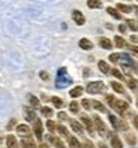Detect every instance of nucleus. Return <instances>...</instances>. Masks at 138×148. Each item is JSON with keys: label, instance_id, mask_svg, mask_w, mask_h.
<instances>
[{"label": "nucleus", "instance_id": "nucleus-1", "mask_svg": "<svg viewBox=\"0 0 138 148\" xmlns=\"http://www.w3.org/2000/svg\"><path fill=\"white\" fill-rule=\"evenodd\" d=\"M69 84H72V78L68 75L66 69H65V67L59 69V72H57V79H56L57 88H65V87H68Z\"/></svg>", "mask_w": 138, "mask_h": 148}, {"label": "nucleus", "instance_id": "nucleus-2", "mask_svg": "<svg viewBox=\"0 0 138 148\" xmlns=\"http://www.w3.org/2000/svg\"><path fill=\"white\" fill-rule=\"evenodd\" d=\"M111 108H113L117 114H120L122 117H125L128 112H129V105H128V102L125 100H120V99H116L113 102V105H111Z\"/></svg>", "mask_w": 138, "mask_h": 148}, {"label": "nucleus", "instance_id": "nucleus-3", "mask_svg": "<svg viewBox=\"0 0 138 148\" xmlns=\"http://www.w3.org/2000/svg\"><path fill=\"white\" fill-rule=\"evenodd\" d=\"M104 88H105V84H104L102 81H93V82H89L87 87H86L87 93H90V94H99L101 91H104Z\"/></svg>", "mask_w": 138, "mask_h": 148}, {"label": "nucleus", "instance_id": "nucleus-4", "mask_svg": "<svg viewBox=\"0 0 138 148\" xmlns=\"http://www.w3.org/2000/svg\"><path fill=\"white\" fill-rule=\"evenodd\" d=\"M93 124H95V127H96V130L99 132L101 136H107L108 135L107 133V126H105V123L102 121V118L99 115H95L93 117Z\"/></svg>", "mask_w": 138, "mask_h": 148}, {"label": "nucleus", "instance_id": "nucleus-5", "mask_svg": "<svg viewBox=\"0 0 138 148\" xmlns=\"http://www.w3.org/2000/svg\"><path fill=\"white\" fill-rule=\"evenodd\" d=\"M33 133L36 135V138L39 139H42V135H44V129H42V123H41V120L39 118H36L33 121Z\"/></svg>", "mask_w": 138, "mask_h": 148}, {"label": "nucleus", "instance_id": "nucleus-6", "mask_svg": "<svg viewBox=\"0 0 138 148\" xmlns=\"http://www.w3.org/2000/svg\"><path fill=\"white\" fill-rule=\"evenodd\" d=\"M80 118H81V123L84 124L86 130H87V132H89L90 135H93V133H95V127H93V123H92V120H90V118H89L87 115H84V114H83V115H81Z\"/></svg>", "mask_w": 138, "mask_h": 148}, {"label": "nucleus", "instance_id": "nucleus-7", "mask_svg": "<svg viewBox=\"0 0 138 148\" xmlns=\"http://www.w3.org/2000/svg\"><path fill=\"white\" fill-rule=\"evenodd\" d=\"M47 141H48L50 144H53L56 148H66L65 144L62 142V139L57 138V136H54V135H48V136H47Z\"/></svg>", "mask_w": 138, "mask_h": 148}, {"label": "nucleus", "instance_id": "nucleus-8", "mask_svg": "<svg viewBox=\"0 0 138 148\" xmlns=\"http://www.w3.org/2000/svg\"><path fill=\"white\" fill-rule=\"evenodd\" d=\"M24 117H26V120H27V121H30V123H33V121L38 118L32 106H26L24 108Z\"/></svg>", "mask_w": 138, "mask_h": 148}, {"label": "nucleus", "instance_id": "nucleus-9", "mask_svg": "<svg viewBox=\"0 0 138 148\" xmlns=\"http://www.w3.org/2000/svg\"><path fill=\"white\" fill-rule=\"evenodd\" d=\"M72 20L78 24V25H83L84 23H86V18H84V15L78 11V9H75V11H72Z\"/></svg>", "mask_w": 138, "mask_h": 148}, {"label": "nucleus", "instance_id": "nucleus-10", "mask_svg": "<svg viewBox=\"0 0 138 148\" xmlns=\"http://www.w3.org/2000/svg\"><path fill=\"white\" fill-rule=\"evenodd\" d=\"M17 133L21 135L23 138H26V136L30 135V127L27 124H18L17 126Z\"/></svg>", "mask_w": 138, "mask_h": 148}, {"label": "nucleus", "instance_id": "nucleus-11", "mask_svg": "<svg viewBox=\"0 0 138 148\" xmlns=\"http://www.w3.org/2000/svg\"><path fill=\"white\" fill-rule=\"evenodd\" d=\"M78 45H80V48H81V49H84V51H90V49L93 48V43H92V40H89L87 38H83V39H80Z\"/></svg>", "mask_w": 138, "mask_h": 148}, {"label": "nucleus", "instance_id": "nucleus-12", "mask_svg": "<svg viewBox=\"0 0 138 148\" xmlns=\"http://www.w3.org/2000/svg\"><path fill=\"white\" fill-rule=\"evenodd\" d=\"M6 147L8 148H18V141L14 135H8L6 136Z\"/></svg>", "mask_w": 138, "mask_h": 148}, {"label": "nucleus", "instance_id": "nucleus-13", "mask_svg": "<svg viewBox=\"0 0 138 148\" xmlns=\"http://www.w3.org/2000/svg\"><path fill=\"white\" fill-rule=\"evenodd\" d=\"M111 147L113 148H123V142L116 133L111 135Z\"/></svg>", "mask_w": 138, "mask_h": 148}, {"label": "nucleus", "instance_id": "nucleus-14", "mask_svg": "<svg viewBox=\"0 0 138 148\" xmlns=\"http://www.w3.org/2000/svg\"><path fill=\"white\" fill-rule=\"evenodd\" d=\"M21 147L23 148H36V144H34V141L32 138H23V141H21Z\"/></svg>", "mask_w": 138, "mask_h": 148}, {"label": "nucleus", "instance_id": "nucleus-15", "mask_svg": "<svg viewBox=\"0 0 138 148\" xmlns=\"http://www.w3.org/2000/svg\"><path fill=\"white\" fill-rule=\"evenodd\" d=\"M68 142H69V148H83V144L75 136H69L68 138Z\"/></svg>", "mask_w": 138, "mask_h": 148}, {"label": "nucleus", "instance_id": "nucleus-16", "mask_svg": "<svg viewBox=\"0 0 138 148\" xmlns=\"http://www.w3.org/2000/svg\"><path fill=\"white\" fill-rule=\"evenodd\" d=\"M99 47H102L104 49H111L113 48V42H111L108 38H101L99 39Z\"/></svg>", "mask_w": 138, "mask_h": 148}, {"label": "nucleus", "instance_id": "nucleus-17", "mask_svg": "<svg viewBox=\"0 0 138 148\" xmlns=\"http://www.w3.org/2000/svg\"><path fill=\"white\" fill-rule=\"evenodd\" d=\"M29 103H30V106L33 109L41 108V100L36 97V96H33V94H29Z\"/></svg>", "mask_w": 138, "mask_h": 148}, {"label": "nucleus", "instance_id": "nucleus-18", "mask_svg": "<svg viewBox=\"0 0 138 148\" xmlns=\"http://www.w3.org/2000/svg\"><path fill=\"white\" fill-rule=\"evenodd\" d=\"M111 87H113V90H114V91H117V93H120V94H125V87H123L122 82L113 81V82H111Z\"/></svg>", "mask_w": 138, "mask_h": 148}, {"label": "nucleus", "instance_id": "nucleus-19", "mask_svg": "<svg viewBox=\"0 0 138 148\" xmlns=\"http://www.w3.org/2000/svg\"><path fill=\"white\" fill-rule=\"evenodd\" d=\"M98 67H99V71H101L102 73H105V75H108V73L111 72V69H110L108 63H107V62H104V60H101V62L98 63Z\"/></svg>", "mask_w": 138, "mask_h": 148}, {"label": "nucleus", "instance_id": "nucleus-20", "mask_svg": "<svg viewBox=\"0 0 138 148\" xmlns=\"http://www.w3.org/2000/svg\"><path fill=\"white\" fill-rule=\"evenodd\" d=\"M83 94V87H80V85H77V87H74V88L69 91V96H71V97H80V96Z\"/></svg>", "mask_w": 138, "mask_h": 148}, {"label": "nucleus", "instance_id": "nucleus-21", "mask_svg": "<svg viewBox=\"0 0 138 148\" xmlns=\"http://www.w3.org/2000/svg\"><path fill=\"white\" fill-rule=\"evenodd\" d=\"M107 12L113 16V18H116V20H120L122 18V15H120V12H117V8H113V6H108L107 8Z\"/></svg>", "mask_w": 138, "mask_h": 148}, {"label": "nucleus", "instance_id": "nucleus-22", "mask_svg": "<svg viewBox=\"0 0 138 148\" xmlns=\"http://www.w3.org/2000/svg\"><path fill=\"white\" fill-rule=\"evenodd\" d=\"M71 127H72V130L75 133H83V126L77 120H71Z\"/></svg>", "mask_w": 138, "mask_h": 148}, {"label": "nucleus", "instance_id": "nucleus-23", "mask_svg": "<svg viewBox=\"0 0 138 148\" xmlns=\"http://www.w3.org/2000/svg\"><path fill=\"white\" fill-rule=\"evenodd\" d=\"M117 9L122 11V12H125V14H129V12L134 11V8L129 6V5H125V3H119V5H117Z\"/></svg>", "mask_w": 138, "mask_h": 148}, {"label": "nucleus", "instance_id": "nucleus-24", "mask_svg": "<svg viewBox=\"0 0 138 148\" xmlns=\"http://www.w3.org/2000/svg\"><path fill=\"white\" fill-rule=\"evenodd\" d=\"M125 81L128 82V87L131 90H137V85H138V82L134 79V78H131V76H125Z\"/></svg>", "mask_w": 138, "mask_h": 148}, {"label": "nucleus", "instance_id": "nucleus-25", "mask_svg": "<svg viewBox=\"0 0 138 148\" xmlns=\"http://www.w3.org/2000/svg\"><path fill=\"white\" fill-rule=\"evenodd\" d=\"M92 105H93V108H95V109L99 111V112H107V108L104 106L99 100H92Z\"/></svg>", "mask_w": 138, "mask_h": 148}, {"label": "nucleus", "instance_id": "nucleus-26", "mask_svg": "<svg viewBox=\"0 0 138 148\" xmlns=\"http://www.w3.org/2000/svg\"><path fill=\"white\" fill-rule=\"evenodd\" d=\"M87 6L90 9H98V8L102 6V2L101 0H87Z\"/></svg>", "mask_w": 138, "mask_h": 148}, {"label": "nucleus", "instance_id": "nucleus-27", "mask_svg": "<svg viewBox=\"0 0 138 148\" xmlns=\"http://www.w3.org/2000/svg\"><path fill=\"white\" fill-rule=\"evenodd\" d=\"M56 132H59V135L60 136H63V138H69V132H68V129L65 127V126H57L56 127Z\"/></svg>", "mask_w": 138, "mask_h": 148}, {"label": "nucleus", "instance_id": "nucleus-28", "mask_svg": "<svg viewBox=\"0 0 138 148\" xmlns=\"http://www.w3.org/2000/svg\"><path fill=\"white\" fill-rule=\"evenodd\" d=\"M114 43H116L117 48H125V47H126V40H125L122 36H116V38H114Z\"/></svg>", "mask_w": 138, "mask_h": 148}, {"label": "nucleus", "instance_id": "nucleus-29", "mask_svg": "<svg viewBox=\"0 0 138 148\" xmlns=\"http://www.w3.org/2000/svg\"><path fill=\"white\" fill-rule=\"evenodd\" d=\"M108 120H110L111 126H113V127L117 130V129H119V120H120V118H117V117L113 115V114H108Z\"/></svg>", "mask_w": 138, "mask_h": 148}, {"label": "nucleus", "instance_id": "nucleus-30", "mask_svg": "<svg viewBox=\"0 0 138 148\" xmlns=\"http://www.w3.org/2000/svg\"><path fill=\"white\" fill-rule=\"evenodd\" d=\"M51 102H53V105L56 108H59V109L63 108V100L60 99V97H56V96H54V97H51Z\"/></svg>", "mask_w": 138, "mask_h": 148}, {"label": "nucleus", "instance_id": "nucleus-31", "mask_svg": "<svg viewBox=\"0 0 138 148\" xmlns=\"http://www.w3.org/2000/svg\"><path fill=\"white\" fill-rule=\"evenodd\" d=\"M125 139L128 141L129 145H135V144H137V138H135V135H132V133H126Z\"/></svg>", "mask_w": 138, "mask_h": 148}, {"label": "nucleus", "instance_id": "nucleus-32", "mask_svg": "<svg viewBox=\"0 0 138 148\" xmlns=\"http://www.w3.org/2000/svg\"><path fill=\"white\" fill-rule=\"evenodd\" d=\"M69 111H71L72 114H77V112L80 111V105L77 102H71V103H69Z\"/></svg>", "mask_w": 138, "mask_h": 148}, {"label": "nucleus", "instance_id": "nucleus-33", "mask_svg": "<svg viewBox=\"0 0 138 148\" xmlns=\"http://www.w3.org/2000/svg\"><path fill=\"white\" fill-rule=\"evenodd\" d=\"M111 73H113L117 79H120V81H125V76H123V73L119 71V69H111Z\"/></svg>", "mask_w": 138, "mask_h": 148}, {"label": "nucleus", "instance_id": "nucleus-34", "mask_svg": "<svg viewBox=\"0 0 138 148\" xmlns=\"http://www.w3.org/2000/svg\"><path fill=\"white\" fill-rule=\"evenodd\" d=\"M126 24H128V27L131 29L132 32H137V30H138V24H137V21H134V20H128Z\"/></svg>", "mask_w": 138, "mask_h": 148}, {"label": "nucleus", "instance_id": "nucleus-35", "mask_svg": "<svg viewBox=\"0 0 138 148\" xmlns=\"http://www.w3.org/2000/svg\"><path fill=\"white\" fill-rule=\"evenodd\" d=\"M41 112H42L45 117H53V109L48 108V106H42V108H41Z\"/></svg>", "mask_w": 138, "mask_h": 148}, {"label": "nucleus", "instance_id": "nucleus-36", "mask_svg": "<svg viewBox=\"0 0 138 148\" xmlns=\"http://www.w3.org/2000/svg\"><path fill=\"white\" fill-rule=\"evenodd\" d=\"M56 127H57V124L54 123V121H51V120L47 121V129L50 130L51 133H54V132H56Z\"/></svg>", "mask_w": 138, "mask_h": 148}, {"label": "nucleus", "instance_id": "nucleus-37", "mask_svg": "<svg viewBox=\"0 0 138 148\" xmlns=\"http://www.w3.org/2000/svg\"><path fill=\"white\" fill-rule=\"evenodd\" d=\"M81 106L84 108V109H92V100H89V99H83L81 100Z\"/></svg>", "mask_w": 138, "mask_h": 148}, {"label": "nucleus", "instance_id": "nucleus-38", "mask_svg": "<svg viewBox=\"0 0 138 148\" xmlns=\"http://www.w3.org/2000/svg\"><path fill=\"white\" fill-rule=\"evenodd\" d=\"M108 58H110V62H113V63H119L120 62V54L119 53H113Z\"/></svg>", "mask_w": 138, "mask_h": 148}, {"label": "nucleus", "instance_id": "nucleus-39", "mask_svg": "<svg viewBox=\"0 0 138 148\" xmlns=\"http://www.w3.org/2000/svg\"><path fill=\"white\" fill-rule=\"evenodd\" d=\"M105 100L108 102V105L111 106V105H113V102L116 100V97H114V96H113V94H107V96H105Z\"/></svg>", "mask_w": 138, "mask_h": 148}, {"label": "nucleus", "instance_id": "nucleus-40", "mask_svg": "<svg viewBox=\"0 0 138 148\" xmlns=\"http://www.w3.org/2000/svg\"><path fill=\"white\" fill-rule=\"evenodd\" d=\"M83 148H95V145H93V142H92V141H89V139H86L84 144H83Z\"/></svg>", "mask_w": 138, "mask_h": 148}, {"label": "nucleus", "instance_id": "nucleus-41", "mask_svg": "<svg viewBox=\"0 0 138 148\" xmlns=\"http://www.w3.org/2000/svg\"><path fill=\"white\" fill-rule=\"evenodd\" d=\"M39 76L42 78V79H44V81H48L50 79V75L45 72V71H41V73H39Z\"/></svg>", "mask_w": 138, "mask_h": 148}, {"label": "nucleus", "instance_id": "nucleus-42", "mask_svg": "<svg viewBox=\"0 0 138 148\" xmlns=\"http://www.w3.org/2000/svg\"><path fill=\"white\" fill-rule=\"evenodd\" d=\"M132 124H134V127L138 130V115H137V114L132 115Z\"/></svg>", "mask_w": 138, "mask_h": 148}, {"label": "nucleus", "instance_id": "nucleus-43", "mask_svg": "<svg viewBox=\"0 0 138 148\" xmlns=\"http://www.w3.org/2000/svg\"><path fill=\"white\" fill-rule=\"evenodd\" d=\"M15 124H17V120H15V118H12V120L9 121V123H8V130H11Z\"/></svg>", "mask_w": 138, "mask_h": 148}, {"label": "nucleus", "instance_id": "nucleus-44", "mask_svg": "<svg viewBox=\"0 0 138 148\" xmlns=\"http://www.w3.org/2000/svg\"><path fill=\"white\" fill-rule=\"evenodd\" d=\"M126 48H129L132 53H137L138 54V47H135V45H126Z\"/></svg>", "mask_w": 138, "mask_h": 148}, {"label": "nucleus", "instance_id": "nucleus-45", "mask_svg": "<svg viewBox=\"0 0 138 148\" xmlns=\"http://www.w3.org/2000/svg\"><path fill=\"white\" fill-rule=\"evenodd\" d=\"M126 30H128V27H126L125 24H120V25H119V32H120V33H126Z\"/></svg>", "mask_w": 138, "mask_h": 148}, {"label": "nucleus", "instance_id": "nucleus-46", "mask_svg": "<svg viewBox=\"0 0 138 148\" xmlns=\"http://www.w3.org/2000/svg\"><path fill=\"white\" fill-rule=\"evenodd\" d=\"M59 118L62 121H65V120H68V115L65 114V112H59Z\"/></svg>", "mask_w": 138, "mask_h": 148}, {"label": "nucleus", "instance_id": "nucleus-47", "mask_svg": "<svg viewBox=\"0 0 138 148\" xmlns=\"http://www.w3.org/2000/svg\"><path fill=\"white\" fill-rule=\"evenodd\" d=\"M98 147H99V148H108V147H107V145H105V144H104V142H101V144H99V145H98Z\"/></svg>", "mask_w": 138, "mask_h": 148}, {"label": "nucleus", "instance_id": "nucleus-48", "mask_svg": "<svg viewBox=\"0 0 138 148\" xmlns=\"http://www.w3.org/2000/svg\"><path fill=\"white\" fill-rule=\"evenodd\" d=\"M134 11H135V12L138 14V6H135V8H134Z\"/></svg>", "mask_w": 138, "mask_h": 148}, {"label": "nucleus", "instance_id": "nucleus-49", "mask_svg": "<svg viewBox=\"0 0 138 148\" xmlns=\"http://www.w3.org/2000/svg\"><path fill=\"white\" fill-rule=\"evenodd\" d=\"M137 106H138V94H137Z\"/></svg>", "mask_w": 138, "mask_h": 148}, {"label": "nucleus", "instance_id": "nucleus-50", "mask_svg": "<svg viewBox=\"0 0 138 148\" xmlns=\"http://www.w3.org/2000/svg\"><path fill=\"white\" fill-rule=\"evenodd\" d=\"M137 2H138V0H137Z\"/></svg>", "mask_w": 138, "mask_h": 148}]
</instances>
